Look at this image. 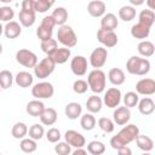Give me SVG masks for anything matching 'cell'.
<instances>
[{"label": "cell", "mask_w": 155, "mask_h": 155, "mask_svg": "<svg viewBox=\"0 0 155 155\" xmlns=\"http://www.w3.org/2000/svg\"><path fill=\"white\" fill-rule=\"evenodd\" d=\"M54 25H56V23H54L53 18H52L51 16L44 17L42 21H41V24H40V27H42V28H45V29H48V30H53Z\"/></svg>", "instance_id": "obj_48"}, {"label": "cell", "mask_w": 155, "mask_h": 155, "mask_svg": "<svg viewBox=\"0 0 155 155\" xmlns=\"http://www.w3.org/2000/svg\"><path fill=\"white\" fill-rule=\"evenodd\" d=\"M19 23L23 27H31L35 23V11H23L21 10L18 13Z\"/></svg>", "instance_id": "obj_30"}, {"label": "cell", "mask_w": 155, "mask_h": 155, "mask_svg": "<svg viewBox=\"0 0 155 155\" xmlns=\"http://www.w3.org/2000/svg\"><path fill=\"white\" fill-rule=\"evenodd\" d=\"M70 69L74 75L76 76H82L87 71V59L84 56H75L71 58L70 62Z\"/></svg>", "instance_id": "obj_13"}, {"label": "cell", "mask_w": 155, "mask_h": 155, "mask_svg": "<svg viewBox=\"0 0 155 155\" xmlns=\"http://www.w3.org/2000/svg\"><path fill=\"white\" fill-rule=\"evenodd\" d=\"M64 138H65V142L70 145V147H74L76 149L79 148H82L85 144H86V139L85 137L79 133L78 131L75 130H68L65 133H64Z\"/></svg>", "instance_id": "obj_12"}, {"label": "cell", "mask_w": 155, "mask_h": 155, "mask_svg": "<svg viewBox=\"0 0 155 155\" xmlns=\"http://www.w3.org/2000/svg\"><path fill=\"white\" fill-rule=\"evenodd\" d=\"M19 148L23 153L25 154H31L36 150L38 148V144H36V140L31 139V138H23L19 143Z\"/></svg>", "instance_id": "obj_34"}, {"label": "cell", "mask_w": 155, "mask_h": 155, "mask_svg": "<svg viewBox=\"0 0 155 155\" xmlns=\"http://www.w3.org/2000/svg\"><path fill=\"white\" fill-rule=\"evenodd\" d=\"M87 151L92 155H102L105 151V145L99 140H91L87 144Z\"/></svg>", "instance_id": "obj_37"}, {"label": "cell", "mask_w": 155, "mask_h": 155, "mask_svg": "<svg viewBox=\"0 0 155 155\" xmlns=\"http://www.w3.org/2000/svg\"><path fill=\"white\" fill-rule=\"evenodd\" d=\"M51 17L53 18L56 25H57V24H58L59 27H61V25H64V23H65L67 19H68V11H67L64 7L58 6V7H56V8L53 10Z\"/></svg>", "instance_id": "obj_29"}, {"label": "cell", "mask_w": 155, "mask_h": 155, "mask_svg": "<svg viewBox=\"0 0 155 155\" xmlns=\"http://www.w3.org/2000/svg\"><path fill=\"white\" fill-rule=\"evenodd\" d=\"M28 133V127L24 122H16L11 128V134L16 139H23Z\"/></svg>", "instance_id": "obj_32"}, {"label": "cell", "mask_w": 155, "mask_h": 155, "mask_svg": "<svg viewBox=\"0 0 155 155\" xmlns=\"http://www.w3.org/2000/svg\"><path fill=\"white\" fill-rule=\"evenodd\" d=\"M13 84V75L10 70H1L0 71V88L7 90Z\"/></svg>", "instance_id": "obj_35"}, {"label": "cell", "mask_w": 155, "mask_h": 155, "mask_svg": "<svg viewBox=\"0 0 155 155\" xmlns=\"http://www.w3.org/2000/svg\"><path fill=\"white\" fill-rule=\"evenodd\" d=\"M61 137H62L61 136V132L56 127H52V128H50L46 132V138H47V140L50 143H58V140L61 139Z\"/></svg>", "instance_id": "obj_46"}, {"label": "cell", "mask_w": 155, "mask_h": 155, "mask_svg": "<svg viewBox=\"0 0 155 155\" xmlns=\"http://www.w3.org/2000/svg\"><path fill=\"white\" fill-rule=\"evenodd\" d=\"M134 17H136V8L133 6L126 5L119 10V18L122 19L124 22H130Z\"/></svg>", "instance_id": "obj_33"}, {"label": "cell", "mask_w": 155, "mask_h": 155, "mask_svg": "<svg viewBox=\"0 0 155 155\" xmlns=\"http://www.w3.org/2000/svg\"><path fill=\"white\" fill-rule=\"evenodd\" d=\"M16 61L25 68H34L38 64L36 54L27 48H21L16 52Z\"/></svg>", "instance_id": "obj_7"}, {"label": "cell", "mask_w": 155, "mask_h": 155, "mask_svg": "<svg viewBox=\"0 0 155 155\" xmlns=\"http://www.w3.org/2000/svg\"><path fill=\"white\" fill-rule=\"evenodd\" d=\"M80 126L85 130V131H91L96 127V119L92 114L90 113H86L85 115L81 116V120H80Z\"/></svg>", "instance_id": "obj_36"}, {"label": "cell", "mask_w": 155, "mask_h": 155, "mask_svg": "<svg viewBox=\"0 0 155 155\" xmlns=\"http://www.w3.org/2000/svg\"><path fill=\"white\" fill-rule=\"evenodd\" d=\"M103 105V101L101 99V97H98L97 94H92L91 97H88V99L86 101V108L90 111V114H96L99 113Z\"/></svg>", "instance_id": "obj_24"}, {"label": "cell", "mask_w": 155, "mask_h": 155, "mask_svg": "<svg viewBox=\"0 0 155 155\" xmlns=\"http://www.w3.org/2000/svg\"><path fill=\"white\" fill-rule=\"evenodd\" d=\"M117 24H119V22L114 13H107L101 19V29H104V30L114 31V29L117 28Z\"/></svg>", "instance_id": "obj_17"}, {"label": "cell", "mask_w": 155, "mask_h": 155, "mask_svg": "<svg viewBox=\"0 0 155 155\" xmlns=\"http://www.w3.org/2000/svg\"><path fill=\"white\" fill-rule=\"evenodd\" d=\"M22 10L23 11H35L34 10V0H23Z\"/></svg>", "instance_id": "obj_49"}, {"label": "cell", "mask_w": 155, "mask_h": 155, "mask_svg": "<svg viewBox=\"0 0 155 155\" xmlns=\"http://www.w3.org/2000/svg\"><path fill=\"white\" fill-rule=\"evenodd\" d=\"M137 105H138L139 113L143 114V115H150L155 110V103L149 97H144L140 101H138V104Z\"/></svg>", "instance_id": "obj_18"}, {"label": "cell", "mask_w": 155, "mask_h": 155, "mask_svg": "<svg viewBox=\"0 0 155 155\" xmlns=\"http://www.w3.org/2000/svg\"><path fill=\"white\" fill-rule=\"evenodd\" d=\"M137 50L139 52L140 56L143 57H151L155 52V46L151 41H148V40H142L138 46H137Z\"/></svg>", "instance_id": "obj_31"}, {"label": "cell", "mask_w": 155, "mask_h": 155, "mask_svg": "<svg viewBox=\"0 0 155 155\" xmlns=\"http://www.w3.org/2000/svg\"><path fill=\"white\" fill-rule=\"evenodd\" d=\"M2 33H4V27H2L1 24H0V35H1Z\"/></svg>", "instance_id": "obj_54"}, {"label": "cell", "mask_w": 155, "mask_h": 155, "mask_svg": "<svg viewBox=\"0 0 155 155\" xmlns=\"http://www.w3.org/2000/svg\"><path fill=\"white\" fill-rule=\"evenodd\" d=\"M136 93L137 94H143V96H151L155 93V80L150 78L140 79L136 84Z\"/></svg>", "instance_id": "obj_9"}, {"label": "cell", "mask_w": 155, "mask_h": 155, "mask_svg": "<svg viewBox=\"0 0 155 155\" xmlns=\"http://www.w3.org/2000/svg\"><path fill=\"white\" fill-rule=\"evenodd\" d=\"M54 151L58 155H70L71 153V147L67 142H59L54 145Z\"/></svg>", "instance_id": "obj_45"}, {"label": "cell", "mask_w": 155, "mask_h": 155, "mask_svg": "<svg viewBox=\"0 0 155 155\" xmlns=\"http://www.w3.org/2000/svg\"><path fill=\"white\" fill-rule=\"evenodd\" d=\"M150 34V28L140 24V23H137V24H133L132 28H131V35L134 38V39H147Z\"/></svg>", "instance_id": "obj_27"}, {"label": "cell", "mask_w": 155, "mask_h": 155, "mask_svg": "<svg viewBox=\"0 0 155 155\" xmlns=\"http://www.w3.org/2000/svg\"><path fill=\"white\" fill-rule=\"evenodd\" d=\"M71 155H87V151L84 150L82 148H79V149L74 150V151L71 153Z\"/></svg>", "instance_id": "obj_51"}, {"label": "cell", "mask_w": 155, "mask_h": 155, "mask_svg": "<svg viewBox=\"0 0 155 155\" xmlns=\"http://www.w3.org/2000/svg\"><path fill=\"white\" fill-rule=\"evenodd\" d=\"M33 75L28 71H19L17 73L16 78H15V81L17 84V86L22 87V88H27V87H30L33 85Z\"/></svg>", "instance_id": "obj_23"}, {"label": "cell", "mask_w": 155, "mask_h": 155, "mask_svg": "<svg viewBox=\"0 0 155 155\" xmlns=\"http://www.w3.org/2000/svg\"><path fill=\"white\" fill-rule=\"evenodd\" d=\"M138 101H139V97H138V94H137L136 92L130 91V92H127V93L124 96V104H125V107L128 108V109L136 107V105L138 104Z\"/></svg>", "instance_id": "obj_42"}, {"label": "cell", "mask_w": 155, "mask_h": 155, "mask_svg": "<svg viewBox=\"0 0 155 155\" xmlns=\"http://www.w3.org/2000/svg\"><path fill=\"white\" fill-rule=\"evenodd\" d=\"M53 93H54V87H53V85L51 82H47V81L38 82L31 88V94L36 99H47V98H51L53 96Z\"/></svg>", "instance_id": "obj_6"}, {"label": "cell", "mask_w": 155, "mask_h": 155, "mask_svg": "<svg viewBox=\"0 0 155 155\" xmlns=\"http://www.w3.org/2000/svg\"><path fill=\"white\" fill-rule=\"evenodd\" d=\"M70 54H71V51L70 48H67V47H58L54 53L51 56V58L53 59V62L56 64H63L68 61V58H70Z\"/></svg>", "instance_id": "obj_21"}, {"label": "cell", "mask_w": 155, "mask_h": 155, "mask_svg": "<svg viewBox=\"0 0 155 155\" xmlns=\"http://www.w3.org/2000/svg\"><path fill=\"white\" fill-rule=\"evenodd\" d=\"M2 53V45H1V42H0V54Z\"/></svg>", "instance_id": "obj_55"}, {"label": "cell", "mask_w": 155, "mask_h": 155, "mask_svg": "<svg viewBox=\"0 0 155 155\" xmlns=\"http://www.w3.org/2000/svg\"><path fill=\"white\" fill-rule=\"evenodd\" d=\"M54 1H48V0H36L34 1V10L35 12H39V13H44L46 11H48L52 6H53Z\"/></svg>", "instance_id": "obj_40"}, {"label": "cell", "mask_w": 155, "mask_h": 155, "mask_svg": "<svg viewBox=\"0 0 155 155\" xmlns=\"http://www.w3.org/2000/svg\"><path fill=\"white\" fill-rule=\"evenodd\" d=\"M97 40L104 45L105 47H114L117 44V35L111 30L98 29L97 31Z\"/></svg>", "instance_id": "obj_11"}, {"label": "cell", "mask_w": 155, "mask_h": 155, "mask_svg": "<svg viewBox=\"0 0 155 155\" xmlns=\"http://www.w3.org/2000/svg\"><path fill=\"white\" fill-rule=\"evenodd\" d=\"M134 140H136V143H137V147H138L140 150H143L144 153H149V151H151L153 148H154V142H153V139H151L150 137L145 136V134H138Z\"/></svg>", "instance_id": "obj_26"}, {"label": "cell", "mask_w": 155, "mask_h": 155, "mask_svg": "<svg viewBox=\"0 0 155 155\" xmlns=\"http://www.w3.org/2000/svg\"><path fill=\"white\" fill-rule=\"evenodd\" d=\"M28 132H29V138H31V139H34V140L41 139L42 136L45 134L44 126H41L40 124H34V125H31Z\"/></svg>", "instance_id": "obj_39"}, {"label": "cell", "mask_w": 155, "mask_h": 155, "mask_svg": "<svg viewBox=\"0 0 155 155\" xmlns=\"http://www.w3.org/2000/svg\"><path fill=\"white\" fill-rule=\"evenodd\" d=\"M21 31H22V28H21V24L16 21H11V22H7L6 25L4 27V34L7 39H16L21 35Z\"/></svg>", "instance_id": "obj_16"}, {"label": "cell", "mask_w": 155, "mask_h": 155, "mask_svg": "<svg viewBox=\"0 0 155 155\" xmlns=\"http://www.w3.org/2000/svg\"><path fill=\"white\" fill-rule=\"evenodd\" d=\"M45 109V105L39 99H34V101H30L27 107H25V110L27 113L30 115V116H34V117H39L41 115V113L44 111Z\"/></svg>", "instance_id": "obj_19"}, {"label": "cell", "mask_w": 155, "mask_h": 155, "mask_svg": "<svg viewBox=\"0 0 155 155\" xmlns=\"http://www.w3.org/2000/svg\"><path fill=\"white\" fill-rule=\"evenodd\" d=\"M57 48H58V45H57V40H54V39H50L47 41H42L41 42V50L48 57H51Z\"/></svg>", "instance_id": "obj_38"}, {"label": "cell", "mask_w": 155, "mask_h": 155, "mask_svg": "<svg viewBox=\"0 0 155 155\" xmlns=\"http://www.w3.org/2000/svg\"><path fill=\"white\" fill-rule=\"evenodd\" d=\"M148 5L150 6V8H149V10H151V11H153V10H154V7H155V5H154V1H153V0L148 1Z\"/></svg>", "instance_id": "obj_52"}, {"label": "cell", "mask_w": 155, "mask_h": 155, "mask_svg": "<svg viewBox=\"0 0 155 155\" xmlns=\"http://www.w3.org/2000/svg\"><path fill=\"white\" fill-rule=\"evenodd\" d=\"M117 155H132V150L127 145H125L117 149Z\"/></svg>", "instance_id": "obj_50"}, {"label": "cell", "mask_w": 155, "mask_h": 155, "mask_svg": "<svg viewBox=\"0 0 155 155\" xmlns=\"http://www.w3.org/2000/svg\"><path fill=\"white\" fill-rule=\"evenodd\" d=\"M130 1L132 5H142L143 4V1H136V0H130Z\"/></svg>", "instance_id": "obj_53"}, {"label": "cell", "mask_w": 155, "mask_h": 155, "mask_svg": "<svg viewBox=\"0 0 155 155\" xmlns=\"http://www.w3.org/2000/svg\"><path fill=\"white\" fill-rule=\"evenodd\" d=\"M54 67H56V63L51 57L47 56L34 67V75L39 79H46L48 75L53 73Z\"/></svg>", "instance_id": "obj_5"}, {"label": "cell", "mask_w": 155, "mask_h": 155, "mask_svg": "<svg viewBox=\"0 0 155 155\" xmlns=\"http://www.w3.org/2000/svg\"><path fill=\"white\" fill-rule=\"evenodd\" d=\"M105 8H107L105 4H104L103 1H101V0H92V1H90L88 5H87V11H88V13H90L92 17H96V18L103 17V16L105 15Z\"/></svg>", "instance_id": "obj_15"}, {"label": "cell", "mask_w": 155, "mask_h": 155, "mask_svg": "<svg viewBox=\"0 0 155 155\" xmlns=\"http://www.w3.org/2000/svg\"><path fill=\"white\" fill-rule=\"evenodd\" d=\"M52 33H53V30L45 29V28H42V27H40V25H39V28L36 29V35H38V38L40 39L41 42L52 39Z\"/></svg>", "instance_id": "obj_47"}, {"label": "cell", "mask_w": 155, "mask_h": 155, "mask_svg": "<svg viewBox=\"0 0 155 155\" xmlns=\"http://www.w3.org/2000/svg\"><path fill=\"white\" fill-rule=\"evenodd\" d=\"M155 22V13L154 11L151 10H142L139 16H138V23L148 27V28H151V25L154 24Z\"/></svg>", "instance_id": "obj_28"}, {"label": "cell", "mask_w": 155, "mask_h": 155, "mask_svg": "<svg viewBox=\"0 0 155 155\" xmlns=\"http://www.w3.org/2000/svg\"><path fill=\"white\" fill-rule=\"evenodd\" d=\"M104 104L108 108H116L119 107L120 102H121V91L116 87H110L107 90L104 98H103Z\"/></svg>", "instance_id": "obj_10"}, {"label": "cell", "mask_w": 155, "mask_h": 155, "mask_svg": "<svg viewBox=\"0 0 155 155\" xmlns=\"http://www.w3.org/2000/svg\"><path fill=\"white\" fill-rule=\"evenodd\" d=\"M142 155H151V154H150V153H143Z\"/></svg>", "instance_id": "obj_56"}, {"label": "cell", "mask_w": 155, "mask_h": 155, "mask_svg": "<svg viewBox=\"0 0 155 155\" xmlns=\"http://www.w3.org/2000/svg\"><path fill=\"white\" fill-rule=\"evenodd\" d=\"M139 134V128L137 125L134 124H130L127 126H125L116 136H114L110 139V145L113 149H119L121 147H125L127 144H130L131 142H133L137 136Z\"/></svg>", "instance_id": "obj_1"}, {"label": "cell", "mask_w": 155, "mask_h": 155, "mask_svg": "<svg viewBox=\"0 0 155 155\" xmlns=\"http://www.w3.org/2000/svg\"><path fill=\"white\" fill-rule=\"evenodd\" d=\"M87 88H88V85H87V82H86L85 80H82V79H78V80H75L74 84H73V90H74V92L78 93V94H84V93L87 91Z\"/></svg>", "instance_id": "obj_44"}, {"label": "cell", "mask_w": 155, "mask_h": 155, "mask_svg": "<svg viewBox=\"0 0 155 155\" xmlns=\"http://www.w3.org/2000/svg\"><path fill=\"white\" fill-rule=\"evenodd\" d=\"M57 40L67 48H71L78 44V38L73 28L68 24L61 25L57 31Z\"/></svg>", "instance_id": "obj_4"}, {"label": "cell", "mask_w": 155, "mask_h": 155, "mask_svg": "<svg viewBox=\"0 0 155 155\" xmlns=\"http://www.w3.org/2000/svg\"><path fill=\"white\" fill-rule=\"evenodd\" d=\"M39 117H40V121L42 125L52 126L57 121V111L53 108H45Z\"/></svg>", "instance_id": "obj_20"}, {"label": "cell", "mask_w": 155, "mask_h": 155, "mask_svg": "<svg viewBox=\"0 0 155 155\" xmlns=\"http://www.w3.org/2000/svg\"><path fill=\"white\" fill-rule=\"evenodd\" d=\"M98 126L105 133H111L114 131V128H115L114 121L111 119H109V117H101L98 120Z\"/></svg>", "instance_id": "obj_41"}, {"label": "cell", "mask_w": 155, "mask_h": 155, "mask_svg": "<svg viewBox=\"0 0 155 155\" xmlns=\"http://www.w3.org/2000/svg\"><path fill=\"white\" fill-rule=\"evenodd\" d=\"M0 155H1V154H0Z\"/></svg>", "instance_id": "obj_57"}, {"label": "cell", "mask_w": 155, "mask_h": 155, "mask_svg": "<svg viewBox=\"0 0 155 155\" xmlns=\"http://www.w3.org/2000/svg\"><path fill=\"white\" fill-rule=\"evenodd\" d=\"M108 58V51L104 47H97L94 48L91 54H90V64L94 68V69H99L102 68Z\"/></svg>", "instance_id": "obj_8"}, {"label": "cell", "mask_w": 155, "mask_h": 155, "mask_svg": "<svg viewBox=\"0 0 155 155\" xmlns=\"http://www.w3.org/2000/svg\"><path fill=\"white\" fill-rule=\"evenodd\" d=\"M108 79H109V81L113 85L119 86V85H122L125 82L126 76H125V73H124L122 69H120V68H113L108 73Z\"/></svg>", "instance_id": "obj_22"}, {"label": "cell", "mask_w": 155, "mask_h": 155, "mask_svg": "<svg viewBox=\"0 0 155 155\" xmlns=\"http://www.w3.org/2000/svg\"><path fill=\"white\" fill-rule=\"evenodd\" d=\"M15 12L10 6H2L0 7V21L2 22H11L13 18Z\"/></svg>", "instance_id": "obj_43"}, {"label": "cell", "mask_w": 155, "mask_h": 155, "mask_svg": "<svg viewBox=\"0 0 155 155\" xmlns=\"http://www.w3.org/2000/svg\"><path fill=\"white\" fill-rule=\"evenodd\" d=\"M105 74L103 70L101 69H93L92 71H90L88 76H87V85L91 88V91L93 93H102L105 88Z\"/></svg>", "instance_id": "obj_3"}, {"label": "cell", "mask_w": 155, "mask_h": 155, "mask_svg": "<svg viewBox=\"0 0 155 155\" xmlns=\"http://www.w3.org/2000/svg\"><path fill=\"white\" fill-rule=\"evenodd\" d=\"M131 119V111L126 107H117L113 113V121L116 125L124 126Z\"/></svg>", "instance_id": "obj_14"}, {"label": "cell", "mask_w": 155, "mask_h": 155, "mask_svg": "<svg viewBox=\"0 0 155 155\" xmlns=\"http://www.w3.org/2000/svg\"><path fill=\"white\" fill-rule=\"evenodd\" d=\"M81 111H82V107L76 103V102H71V103H68L64 108V113H65V116L70 120H75L78 119L80 115H81Z\"/></svg>", "instance_id": "obj_25"}, {"label": "cell", "mask_w": 155, "mask_h": 155, "mask_svg": "<svg viewBox=\"0 0 155 155\" xmlns=\"http://www.w3.org/2000/svg\"><path fill=\"white\" fill-rule=\"evenodd\" d=\"M126 69L132 75H145L150 70V62L147 58H140L138 56H132L126 63Z\"/></svg>", "instance_id": "obj_2"}]
</instances>
